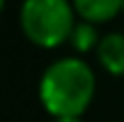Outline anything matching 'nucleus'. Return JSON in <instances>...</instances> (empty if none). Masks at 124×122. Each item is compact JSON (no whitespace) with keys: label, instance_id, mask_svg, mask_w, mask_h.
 Masks as SVG:
<instances>
[{"label":"nucleus","instance_id":"20e7f679","mask_svg":"<svg viewBox=\"0 0 124 122\" xmlns=\"http://www.w3.org/2000/svg\"><path fill=\"white\" fill-rule=\"evenodd\" d=\"M97 60L110 76H124V32H108L101 37Z\"/></svg>","mask_w":124,"mask_h":122},{"label":"nucleus","instance_id":"423d86ee","mask_svg":"<svg viewBox=\"0 0 124 122\" xmlns=\"http://www.w3.org/2000/svg\"><path fill=\"white\" fill-rule=\"evenodd\" d=\"M53 122H83L80 118H55Z\"/></svg>","mask_w":124,"mask_h":122},{"label":"nucleus","instance_id":"7ed1b4c3","mask_svg":"<svg viewBox=\"0 0 124 122\" xmlns=\"http://www.w3.org/2000/svg\"><path fill=\"white\" fill-rule=\"evenodd\" d=\"M78 21H87L94 25L108 23L124 12V0H71Z\"/></svg>","mask_w":124,"mask_h":122},{"label":"nucleus","instance_id":"39448f33","mask_svg":"<svg viewBox=\"0 0 124 122\" xmlns=\"http://www.w3.org/2000/svg\"><path fill=\"white\" fill-rule=\"evenodd\" d=\"M101 37L97 30L94 23H87V21H78L71 30V37H69V46L76 51L78 55H85V53H97L99 44H101Z\"/></svg>","mask_w":124,"mask_h":122},{"label":"nucleus","instance_id":"f257e3e1","mask_svg":"<svg viewBox=\"0 0 124 122\" xmlns=\"http://www.w3.org/2000/svg\"><path fill=\"white\" fill-rule=\"evenodd\" d=\"M97 92L94 69L80 55L58 58L39 78V101L55 118H83Z\"/></svg>","mask_w":124,"mask_h":122},{"label":"nucleus","instance_id":"f03ea898","mask_svg":"<svg viewBox=\"0 0 124 122\" xmlns=\"http://www.w3.org/2000/svg\"><path fill=\"white\" fill-rule=\"evenodd\" d=\"M18 23L30 44L39 49H58L69 44L76 21L71 0H23Z\"/></svg>","mask_w":124,"mask_h":122}]
</instances>
